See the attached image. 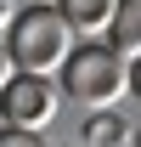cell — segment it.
Segmentation results:
<instances>
[{
	"mask_svg": "<svg viewBox=\"0 0 141 147\" xmlns=\"http://www.w3.org/2000/svg\"><path fill=\"white\" fill-rule=\"evenodd\" d=\"M6 57L28 79H51V74L68 68V57H73V28L62 23L56 6H23L17 23L6 28Z\"/></svg>",
	"mask_w": 141,
	"mask_h": 147,
	"instance_id": "6da1fadb",
	"label": "cell"
},
{
	"mask_svg": "<svg viewBox=\"0 0 141 147\" xmlns=\"http://www.w3.org/2000/svg\"><path fill=\"white\" fill-rule=\"evenodd\" d=\"M56 79H62V96L85 102V108H113V102H124V96H130V62H124V57H113L102 40L73 45L68 68L56 74Z\"/></svg>",
	"mask_w": 141,
	"mask_h": 147,
	"instance_id": "7a4b0ae2",
	"label": "cell"
},
{
	"mask_svg": "<svg viewBox=\"0 0 141 147\" xmlns=\"http://www.w3.org/2000/svg\"><path fill=\"white\" fill-rule=\"evenodd\" d=\"M56 108H62V91H56L51 79H28V74H17L6 91H0V119L11 130H34V136H45V125L56 119Z\"/></svg>",
	"mask_w": 141,
	"mask_h": 147,
	"instance_id": "3957f363",
	"label": "cell"
},
{
	"mask_svg": "<svg viewBox=\"0 0 141 147\" xmlns=\"http://www.w3.org/2000/svg\"><path fill=\"white\" fill-rule=\"evenodd\" d=\"M56 11H62V23L73 28V40H107V28H113V11H119V0H56Z\"/></svg>",
	"mask_w": 141,
	"mask_h": 147,
	"instance_id": "277c9868",
	"label": "cell"
},
{
	"mask_svg": "<svg viewBox=\"0 0 141 147\" xmlns=\"http://www.w3.org/2000/svg\"><path fill=\"white\" fill-rule=\"evenodd\" d=\"M113 57L124 62H141V0H119V11H113V28L102 40Z\"/></svg>",
	"mask_w": 141,
	"mask_h": 147,
	"instance_id": "5b68a950",
	"label": "cell"
},
{
	"mask_svg": "<svg viewBox=\"0 0 141 147\" xmlns=\"http://www.w3.org/2000/svg\"><path fill=\"white\" fill-rule=\"evenodd\" d=\"M119 142H124V125L113 119V113H102V119L85 125V142H79V147H119Z\"/></svg>",
	"mask_w": 141,
	"mask_h": 147,
	"instance_id": "8992f818",
	"label": "cell"
},
{
	"mask_svg": "<svg viewBox=\"0 0 141 147\" xmlns=\"http://www.w3.org/2000/svg\"><path fill=\"white\" fill-rule=\"evenodd\" d=\"M0 147H51L45 136H34V130H11V125H0Z\"/></svg>",
	"mask_w": 141,
	"mask_h": 147,
	"instance_id": "52a82bcc",
	"label": "cell"
},
{
	"mask_svg": "<svg viewBox=\"0 0 141 147\" xmlns=\"http://www.w3.org/2000/svg\"><path fill=\"white\" fill-rule=\"evenodd\" d=\"M11 79H17V68H11V57H6V40H0V91H6Z\"/></svg>",
	"mask_w": 141,
	"mask_h": 147,
	"instance_id": "ba28073f",
	"label": "cell"
},
{
	"mask_svg": "<svg viewBox=\"0 0 141 147\" xmlns=\"http://www.w3.org/2000/svg\"><path fill=\"white\" fill-rule=\"evenodd\" d=\"M17 11H23V6H11V0H0V40H6V28H11V23H17Z\"/></svg>",
	"mask_w": 141,
	"mask_h": 147,
	"instance_id": "9c48e42d",
	"label": "cell"
},
{
	"mask_svg": "<svg viewBox=\"0 0 141 147\" xmlns=\"http://www.w3.org/2000/svg\"><path fill=\"white\" fill-rule=\"evenodd\" d=\"M130 96L141 102V62H130Z\"/></svg>",
	"mask_w": 141,
	"mask_h": 147,
	"instance_id": "30bf717a",
	"label": "cell"
},
{
	"mask_svg": "<svg viewBox=\"0 0 141 147\" xmlns=\"http://www.w3.org/2000/svg\"><path fill=\"white\" fill-rule=\"evenodd\" d=\"M28 6H56V0H28Z\"/></svg>",
	"mask_w": 141,
	"mask_h": 147,
	"instance_id": "8fae6325",
	"label": "cell"
},
{
	"mask_svg": "<svg viewBox=\"0 0 141 147\" xmlns=\"http://www.w3.org/2000/svg\"><path fill=\"white\" fill-rule=\"evenodd\" d=\"M136 147H141V130H136Z\"/></svg>",
	"mask_w": 141,
	"mask_h": 147,
	"instance_id": "7c38bea8",
	"label": "cell"
}]
</instances>
